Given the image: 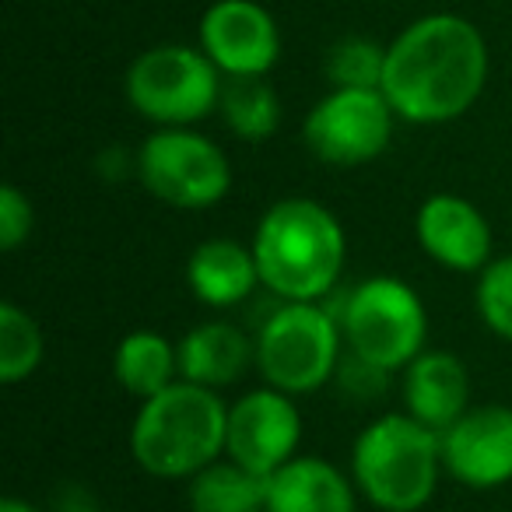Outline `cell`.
<instances>
[{"label": "cell", "instance_id": "cell-3", "mask_svg": "<svg viewBox=\"0 0 512 512\" xmlns=\"http://www.w3.org/2000/svg\"><path fill=\"white\" fill-rule=\"evenodd\" d=\"M228 407L218 390L176 379L162 393L141 400L130 425V456L151 477L190 481L225 456Z\"/></svg>", "mask_w": 512, "mask_h": 512}, {"label": "cell", "instance_id": "cell-20", "mask_svg": "<svg viewBox=\"0 0 512 512\" xmlns=\"http://www.w3.org/2000/svg\"><path fill=\"white\" fill-rule=\"evenodd\" d=\"M218 113L239 141H271L281 127V99L267 78H225Z\"/></svg>", "mask_w": 512, "mask_h": 512}, {"label": "cell", "instance_id": "cell-13", "mask_svg": "<svg viewBox=\"0 0 512 512\" xmlns=\"http://www.w3.org/2000/svg\"><path fill=\"white\" fill-rule=\"evenodd\" d=\"M414 235L435 264L456 274H481L491 256V225L460 193H432L414 214Z\"/></svg>", "mask_w": 512, "mask_h": 512}, {"label": "cell", "instance_id": "cell-1", "mask_svg": "<svg viewBox=\"0 0 512 512\" xmlns=\"http://www.w3.org/2000/svg\"><path fill=\"white\" fill-rule=\"evenodd\" d=\"M488 43L470 18L435 11L414 18L386 46L383 95L397 120L418 127L453 123L488 85Z\"/></svg>", "mask_w": 512, "mask_h": 512}, {"label": "cell", "instance_id": "cell-17", "mask_svg": "<svg viewBox=\"0 0 512 512\" xmlns=\"http://www.w3.org/2000/svg\"><path fill=\"white\" fill-rule=\"evenodd\" d=\"M186 285L193 299L211 309L242 306L260 288L253 246L235 239H207L186 260Z\"/></svg>", "mask_w": 512, "mask_h": 512}, {"label": "cell", "instance_id": "cell-19", "mask_svg": "<svg viewBox=\"0 0 512 512\" xmlns=\"http://www.w3.org/2000/svg\"><path fill=\"white\" fill-rule=\"evenodd\" d=\"M186 484L190 512H256L267 505V477L253 474L232 456L214 460Z\"/></svg>", "mask_w": 512, "mask_h": 512}, {"label": "cell", "instance_id": "cell-24", "mask_svg": "<svg viewBox=\"0 0 512 512\" xmlns=\"http://www.w3.org/2000/svg\"><path fill=\"white\" fill-rule=\"evenodd\" d=\"M36 228V211H32V200L18 186H0V249L4 253H15L18 246H25Z\"/></svg>", "mask_w": 512, "mask_h": 512}, {"label": "cell", "instance_id": "cell-11", "mask_svg": "<svg viewBox=\"0 0 512 512\" xmlns=\"http://www.w3.org/2000/svg\"><path fill=\"white\" fill-rule=\"evenodd\" d=\"M197 39L225 78H267L281 60V29L260 0H214Z\"/></svg>", "mask_w": 512, "mask_h": 512}, {"label": "cell", "instance_id": "cell-10", "mask_svg": "<svg viewBox=\"0 0 512 512\" xmlns=\"http://www.w3.org/2000/svg\"><path fill=\"white\" fill-rule=\"evenodd\" d=\"M299 446L302 414L295 407V397L274 390V386H260L228 404L225 456H232L253 474L271 477L274 470L299 456Z\"/></svg>", "mask_w": 512, "mask_h": 512}, {"label": "cell", "instance_id": "cell-28", "mask_svg": "<svg viewBox=\"0 0 512 512\" xmlns=\"http://www.w3.org/2000/svg\"><path fill=\"white\" fill-rule=\"evenodd\" d=\"M256 512H271V509H267V505H264V509H256Z\"/></svg>", "mask_w": 512, "mask_h": 512}, {"label": "cell", "instance_id": "cell-27", "mask_svg": "<svg viewBox=\"0 0 512 512\" xmlns=\"http://www.w3.org/2000/svg\"><path fill=\"white\" fill-rule=\"evenodd\" d=\"M0 512H39V509L32 502H25V498L8 495V498H0Z\"/></svg>", "mask_w": 512, "mask_h": 512}, {"label": "cell", "instance_id": "cell-15", "mask_svg": "<svg viewBox=\"0 0 512 512\" xmlns=\"http://www.w3.org/2000/svg\"><path fill=\"white\" fill-rule=\"evenodd\" d=\"M179 348V379L221 390L246 376L256 365V337L228 320H204L186 330Z\"/></svg>", "mask_w": 512, "mask_h": 512}, {"label": "cell", "instance_id": "cell-22", "mask_svg": "<svg viewBox=\"0 0 512 512\" xmlns=\"http://www.w3.org/2000/svg\"><path fill=\"white\" fill-rule=\"evenodd\" d=\"M323 74H327L330 88H376V92H383L386 46L365 36H341L337 43H330L327 57H323Z\"/></svg>", "mask_w": 512, "mask_h": 512}, {"label": "cell", "instance_id": "cell-7", "mask_svg": "<svg viewBox=\"0 0 512 512\" xmlns=\"http://www.w3.org/2000/svg\"><path fill=\"white\" fill-rule=\"evenodd\" d=\"M225 74L207 60L200 46L162 43L134 57L123 78V92L137 116L155 127H197L218 113Z\"/></svg>", "mask_w": 512, "mask_h": 512}, {"label": "cell", "instance_id": "cell-2", "mask_svg": "<svg viewBox=\"0 0 512 512\" xmlns=\"http://www.w3.org/2000/svg\"><path fill=\"white\" fill-rule=\"evenodd\" d=\"M253 256L260 285L281 302H323L341 285L348 239L327 204L285 197L256 221Z\"/></svg>", "mask_w": 512, "mask_h": 512}, {"label": "cell", "instance_id": "cell-6", "mask_svg": "<svg viewBox=\"0 0 512 512\" xmlns=\"http://www.w3.org/2000/svg\"><path fill=\"white\" fill-rule=\"evenodd\" d=\"M341 334L351 355L383 372L407 369L425 351L428 313L421 295L393 274L358 281L341 302Z\"/></svg>", "mask_w": 512, "mask_h": 512}, {"label": "cell", "instance_id": "cell-4", "mask_svg": "<svg viewBox=\"0 0 512 512\" xmlns=\"http://www.w3.org/2000/svg\"><path fill=\"white\" fill-rule=\"evenodd\" d=\"M442 474V432L407 411L376 418L351 446V481L379 512H421Z\"/></svg>", "mask_w": 512, "mask_h": 512}, {"label": "cell", "instance_id": "cell-18", "mask_svg": "<svg viewBox=\"0 0 512 512\" xmlns=\"http://www.w3.org/2000/svg\"><path fill=\"white\" fill-rule=\"evenodd\" d=\"M113 376L130 397L148 400L179 379V348L158 330H130L113 351Z\"/></svg>", "mask_w": 512, "mask_h": 512}, {"label": "cell", "instance_id": "cell-8", "mask_svg": "<svg viewBox=\"0 0 512 512\" xmlns=\"http://www.w3.org/2000/svg\"><path fill=\"white\" fill-rule=\"evenodd\" d=\"M137 179L162 204L207 211L232 190V162L221 144L193 127H158L137 148Z\"/></svg>", "mask_w": 512, "mask_h": 512}, {"label": "cell", "instance_id": "cell-21", "mask_svg": "<svg viewBox=\"0 0 512 512\" xmlns=\"http://www.w3.org/2000/svg\"><path fill=\"white\" fill-rule=\"evenodd\" d=\"M43 330L18 302H0V383L18 386L43 365Z\"/></svg>", "mask_w": 512, "mask_h": 512}, {"label": "cell", "instance_id": "cell-12", "mask_svg": "<svg viewBox=\"0 0 512 512\" xmlns=\"http://www.w3.org/2000/svg\"><path fill=\"white\" fill-rule=\"evenodd\" d=\"M442 467L456 484L491 491L512 481V407L477 404L442 432Z\"/></svg>", "mask_w": 512, "mask_h": 512}, {"label": "cell", "instance_id": "cell-9", "mask_svg": "<svg viewBox=\"0 0 512 512\" xmlns=\"http://www.w3.org/2000/svg\"><path fill=\"white\" fill-rule=\"evenodd\" d=\"M397 113L376 88H330L302 120L306 151L334 169L369 165L390 148Z\"/></svg>", "mask_w": 512, "mask_h": 512}, {"label": "cell", "instance_id": "cell-16", "mask_svg": "<svg viewBox=\"0 0 512 512\" xmlns=\"http://www.w3.org/2000/svg\"><path fill=\"white\" fill-rule=\"evenodd\" d=\"M271 512H358V488L323 456H295L267 477Z\"/></svg>", "mask_w": 512, "mask_h": 512}, {"label": "cell", "instance_id": "cell-5", "mask_svg": "<svg viewBox=\"0 0 512 512\" xmlns=\"http://www.w3.org/2000/svg\"><path fill=\"white\" fill-rule=\"evenodd\" d=\"M341 323L323 302H281L256 330V369L267 386L306 397L341 369Z\"/></svg>", "mask_w": 512, "mask_h": 512}, {"label": "cell", "instance_id": "cell-26", "mask_svg": "<svg viewBox=\"0 0 512 512\" xmlns=\"http://www.w3.org/2000/svg\"><path fill=\"white\" fill-rule=\"evenodd\" d=\"M53 505H57V512H95L92 491L81 488V484H67V488H60L57 495H53Z\"/></svg>", "mask_w": 512, "mask_h": 512}, {"label": "cell", "instance_id": "cell-23", "mask_svg": "<svg viewBox=\"0 0 512 512\" xmlns=\"http://www.w3.org/2000/svg\"><path fill=\"white\" fill-rule=\"evenodd\" d=\"M477 313L484 327L495 337L512 344V256H495L481 274L474 288Z\"/></svg>", "mask_w": 512, "mask_h": 512}, {"label": "cell", "instance_id": "cell-25", "mask_svg": "<svg viewBox=\"0 0 512 512\" xmlns=\"http://www.w3.org/2000/svg\"><path fill=\"white\" fill-rule=\"evenodd\" d=\"M337 379H341L344 390H348L351 397H376V393H383L386 372H383V369H376V365H369L365 358L348 355V358H341V369H337Z\"/></svg>", "mask_w": 512, "mask_h": 512}, {"label": "cell", "instance_id": "cell-14", "mask_svg": "<svg viewBox=\"0 0 512 512\" xmlns=\"http://www.w3.org/2000/svg\"><path fill=\"white\" fill-rule=\"evenodd\" d=\"M404 407L421 425L446 432L470 411V372L449 351H421L404 369Z\"/></svg>", "mask_w": 512, "mask_h": 512}]
</instances>
